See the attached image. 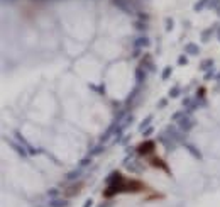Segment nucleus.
<instances>
[{"instance_id": "4", "label": "nucleus", "mask_w": 220, "mask_h": 207, "mask_svg": "<svg viewBox=\"0 0 220 207\" xmlns=\"http://www.w3.org/2000/svg\"><path fill=\"white\" fill-rule=\"evenodd\" d=\"M208 7L210 9H220V0H210Z\"/></svg>"}, {"instance_id": "6", "label": "nucleus", "mask_w": 220, "mask_h": 207, "mask_svg": "<svg viewBox=\"0 0 220 207\" xmlns=\"http://www.w3.org/2000/svg\"><path fill=\"white\" fill-rule=\"evenodd\" d=\"M137 44H144V46H147L149 41H147V39H139V41H137Z\"/></svg>"}, {"instance_id": "5", "label": "nucleus", "mask_w": 220, "mask_h": 207, "mask_svg": "<svg viewBox=\"0 0 220 207\" xmlns=\"http://www.w3.org/2000/svg\"><path fill=\"white\" fill-rule=\"evenodd\" d=\"M188 51H190V53H196V48H195V44H190V46H188Z\"/></svg>"}, {"instance_id": "8", "label": "nucleus", "mask_w": 220, "mask_h": 207, "mask_svg": "<svg viewBox=\"0 0 220 207\" xmlns=\"http://www.w3.org/2000/svg\"><path fill=\"white\" fill-rule=\"evenodd\" d=\"M217 12H218V15H220V9H217Z\"/></svg>"}, {"instance_id": "2", "label": "nucleus", "mask_w": 220, "mask_h": 207, "mask_svg": "<svg viewBox=\"0 0 220 207\" xmlns=\"http://www.w3.org/2000/svg\"><path fill=\"white\" fill-rule=\"evenodd\" d=\"M154 148V143H146V144H142V146H139V151L141 153H144V155H146V153H149L151 151V149H152Z\"/></svg>"}, {"instance_id": "7", "label": "nucleus", "mask_w": 220, "mask_h": 207, "mask_svg": "<svg viewBox=\"0 0 220 207\" xmlns=\"http://www.w3.org/2000/svg\"><path fill=\"white\" fill-rule=\"evenodd\" d=\"M166 25H168V29H169V27H173V21H169V19H168V22H166Z\"/></svg>"}, {"instance_id": "3", "label": "nucleus", "mask_w": 220, "mask_h": 207, "mask_svg": "<svg viewBox=\"0 0 220 207\" xmlns=\"http://www.w3.org/2000/svg\"><path fill=\"white\" fill-rule=\"evenodd\" d=\"M208 2H210V0H200V2H196V4H195L193 5V10H202V9L203 7H205V4H208Z\"/></svg>"}, {"instance_id": "1", "label": "nucleus", "mask_w": 220, "mask_h": 207, "mask_svg": "<svg viewBox=\"0 0 220 207\" xmlns=\"http://www.w3.org/2000/svg\"><path fill=\"white\" fill-rule=\"evenodd\" d=\"M114 2L117 4V7L124 9L125 12H130V7H127V5H129V2H127V0H114Z\"/></svg>"}]
</instances>
